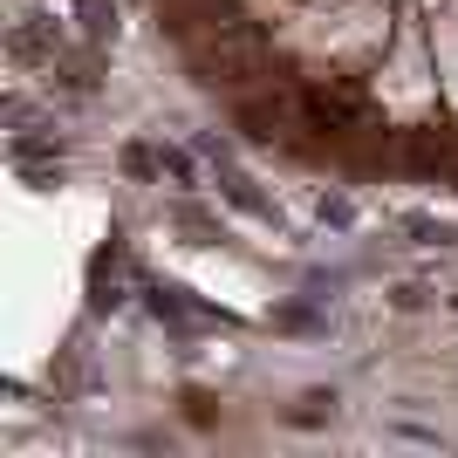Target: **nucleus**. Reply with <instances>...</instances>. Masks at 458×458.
Wrapping results in <instances>:
<instances>
[{"label":"nucleus","mask_w":458,"mask_h":458,"mask_svg":"<svg viewBox=\"0 0 458 458\" xmlns=\"http://www.w3.org/2000/svg\"><path fill=\"white\" fill-rule=\"evenodd\" d=\"M55 48H62V28H55V21H41V14H21L14 35H7V55H14L21 69H35V62L55 69Z\"/></svg>","instance_id":"1"},{"label":"nucleus","mask_w":458,"mask_h":458,"mask_svg":"<svg viewBox=\"0 0 458 458\" xmlns=\"http://www.w3.org/2000/svg\"><path fill=\"white\" fill-rule=\"evenodd\" d=\"M76 21H82V41H89V48L116 41V0H76Z\"/></svg>","instance_id":"2"},{"label":"nucleus","mask_w":458,"mask_h":458,"mask_svg":"<svg viewBox=\"0 0 458 458\" xmlns=\"http://www.w3.org/2000/svg\"><path fill=\"white\" fill-rule=\"evenodd\" d=\"M403 233H411L418 247H452V226L431 219V212H403Z\"/></svg>","instance_id":"3"},{"label":"nucleus","mask_w":458,"mask_h":458,"mask_svg":"<svg viewBox=\"0 0 458 458\" xmlns=\"http://www.w3.org/2000/svg\"><path fill=\"white\" fill-rule=\"evenodd\" d=\"M144 294H151V315L157 322H185V301H178V287H157V281H144Z\"/></svg>","instance_id":"4"},{"label":"nucleus","mask_w":458,"mask_h":458,"mask_svg":"<svg viewBox=\"0 0 458 458\" xmlns=\"http://www.w3.org/2000/svg\"><path fill=\"white\" fill-rule=\"evenodd\" d=\"M315 219H322V226H335V233H349V226H356V206H349V199H328V191H322V199H315Z\"/></svg>","instance_id":"5"}]
</instances>
